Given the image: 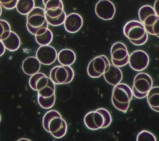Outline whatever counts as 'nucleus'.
I'll return each instance as SVG.
<instances>
[{"label":"nucleus","mask_w":159,"mask_h":141,"mask_svg":"<svg viewBox=\"0 0 159 141\" xmlns=\"http://www.w3.org/2000/svg\"><path fill=\"white\" fill-rule=\"evenodd\" d=\"M11 27L9 22L5 20L0 19V40H2L9 34Z\"/></svg>","instance_id":"27"},{"label":"nucleus","mask_w":159,"mask_h":141,"mask_svg":"<svg viewBox=\"0 0 159 141\" xmlns=\"http://www.w3.org/2000/svg\"><path fill=\"white\" fill-rule=\"evenodd\" d=\"M36 58L41 64L50 65L53 64L57 60V52L56 49L50 45H40L36 51Z\"/></svg>","instance_id":"12"},{"label":"nucleus","mask_w":159,"mask_h":141,"mask_svg":"<svg viewBox=\"0 0 159 141\" xmlns=\"http://www.w3.org/2000/svg\"><path fill=\"white\" fill-rule=\"evenodd\" d=\"M153 86L152 77L147 73L140 72L134 77L132 88V94L137 99H143L146 97L148 92Z\"/></svg>","instance_id":"6"},{"label":"nucleus","mask_w":159,"mask_h":141,"mask_svg":"<svg viewBox=\"0 0 159 141\" xmlns=\"http://www.w3.org/2000/svg\"><path fill=\"white\" fill-rule=\"evenodd\" d=\"M5 51H6V48L2 41L0 40V57L4 55V53H5Z\"/></svg>","instance_id":"31"},{"label":"nucleus","mask_w":159,"mask_h":141,"mask_svg":"<svg viewBox=\"0 0 159 141\" xmlns=\"http://www.w3.org/2000/svg\"><path fill=\"white\" fill-rule=\"evenodd\" d=\"M42 125L44 130L55 139L63 138L67 132L66 121L56 110H50L44 114Z\"/></svg>","instance_id":"1"},{"label":"nucleus","mask_w":159,"mask_h":141,"mask_svg":"<svg viewBox=\"0 0 159 141\" xmlns=\"http://www.w3.org/2000/svg\"><path fill=\"white\" fill-rule=\"evenodd\" d=\"M6 50L10 52L17 50L20 46V39L19 35L14 32L11 31L7 37L1 40Z\"/></svg>","instance_id":"20"},{"label":"nucleus","mask_w":159,"mask_h":141,"mask_svg":"<svg viewBox=\"0 0 159 141\" xmlns=\"http://www.w3.org/2000/svg\"><path fill=\"white\" fill-rule=\"evenodd\" d=\"M158 21L159 16L157 14H150L146 17L142 23L143 24L145 29L148 34L159 37L158 30Z\"/></svg>","instance_id":"16"},{"label":"nucleus","mask_w":159,"mask_h":141,"mask_svg":"<svg viewBox=\"0 0 159 141\" xmlns=\"http://www.w3.org/2000/svg\"><path fill=\"white\" fill-rule=\"evenodd\" d=\"M110 65V61L106 55L97 56L89 61L87 67L88 75L92 78H98L106 71Z\"/></svg>","instance_id":"8"},{"label":"nucleus","mask_w":159,"mask_h":141,"mask_svg":"<svg viewBox=\"0 0 159 141\" xmlns=\"http://www.w3.org/2000/svg\"><path fill=\"white\" fill-rule=\"evenodd\" d=\"M18 0H0V5L7 10L15 9Z\"/></svg>","instance_id":"30"},{"label":"nucleus","mask_w":159,"mask_h":141,"mask_svg":"<svg viewBox=\"0 0 159 141\" xmlns=\"http://www.w3.org/2000/svg\"><path fill=\"white\" fill-rule=\"evenodd\" d=\"M66 14L65 11L63 12V13L59 16L58 17L51 18L48 17H46V20L48 24V25H50L52 26H59L62 24H63V22L65 21V19L66 18Z\"/></svg>","instance_id":"28"},{"label":"nucleus","mask_w":159,"mask_h":141,"mask_svg":"<svg viewBox=\"0 0 159 141\" xmlns=\"http://www.w3.org/2000/svg\"><path fill=\"white\" fill-rule=\"evenodd\" d=\"M37 101L39 106L45 109L52 108L55 102V95L49 98H44L37 95Z\"/></svg>","instance_id":"25"},{"label":"nucleus","mask_w":159,"mask_h":141,"mask_svg":"<svg viewBox=\"0 0 159 141\" xmlns=\"http://www.w3.org/2000/svg\"><path fill=\"white\" fill-rule=\"evenodd\" d=\"M45 16L54 18L60 16L64 11L61 0H42Z\"/></svg>","instance_id":"14"},{"label":"nucleus","mask_w":159,"mask_h":141,"mask_svg":"<svg viewBox=\"0 0 159 141\" xmlns=\"http://www.w3.org/2000/svg\"><path fill=\"white\" fill-rule=\"evenodd\" d=\"M83 20L81 15L76 12H71L66 15L63 25L65 30L70 34L78 32L82 27Z\"/></svg>","instance_id":"13"},{"label":"nucleus","mask_w":159,"mask_h":141,"mask_svg":"<svg viewBox=\"0 0 159 141\" xmlns=\"http://www.w3.org/2000/svg\"><path fill=\"white\" fill-rule=\"evenodd\" d=\"M156 14V12L154 10V8L152 6L150 5L142 6V7H140L138 12L140 22H142L146 17L148 16L150 14Z\"/></svg>","instance_id":"26"},{"label":"nucleus","mask_w":159,"mask_h":141,"mask_svg":"<svg viewBox=\"0 0 159 141\" xmlns=\"http://www.w3.org/2000/svg\"><path fill=\"white\" fill-rule=\"evenodd\" d=\"M123 33L132 44L137 46L145 44L148 37L143 24L136 20L127 22L124 26Z\"/></svg>","instance_id":"5"},{"label":"nucleus","mask_w":159,"mask_h":141,"mask_svg":"<svg viewBox=\"0 0 159 141\" xmlns=\"http://www.w3.org/2000/svg\"><path fill=\"white\" fill-rule=\"evenodd\" d=\"M136 140L137 141H145V140L156 141L157 140L155 136L152 133L145 130H142L138 134Z\"/></svg>","instance_id":"29"},{"label":"nucleus","mask_w":159,"mask_h":141,"mask_svg":"<svg viewBox=\"0 0 159 141\" xmlns=\"http://www.w3.org/2000/svg\"><path fill=\"white\" fill-rule=\"evenodd\" d=\"M147 101L150 107L154 111L159 112V87L152 86L148 92Z\"/></svg>","instance_id":"21"},{"label":"nucleus","mask_w":159,"mask_h":141,"mask_svg":"<svg viewBox=\"0 0 159 141\" xmlns=\"http://www.w3.org/2000/svg\"><path fill=\"white\" fill-rule=\"evenodd\" d=\"M19 140H30L27 139H19Z\"/></svg>","instance_id":"32"},{"label":"nucleus","mask_w":159,"mask_h":141,"mask_svg":"<svg viewBox=\"0 0 159 141\" xmlns=\"http://www.w3.org/2000/svg\"><path fill=\"white\" fill-rule=\"evenodd\" d=\"M94 11L99 19L109 20L114 17L116 7L114 4L110 0H99L96 4Z\"/></svg>","instance_id":"11"},{"label":"nucleus","mask_w":159,"mask_h":141,"mask_svg":"<svg viewBox=\"0 0 159 141\" xmlns=\"http://www.w3.org/2000/svg\"><path fill=\"white\" fill-rule=\"evenodd\" d=\"M86 127L92 130L105 129L110 125L112 122L111 115L107 109L98 108L96 111L88 112L84 117Z\"/></svg>","instance_id":"4"},{"label":"nucleus","mask_w":159,"mask_h":141,"mask_svg":"<svg viewBox=\"0 0 159 141\" xmlns=\"http://www.w3.org/2000/svg\"><path fill=\"white\" fill-rule=\"evenodd\" d=\"M2 7L0 5V16H1V14H2Z\"/></svg>","instance_id":"33"},{"label":"nucleus","mask_w":159,"mask_h":141,"mask_svg":"<svg viewBox=\"0 0 159 141\" xmlns=\"http://www.w3.org/2000/svg\"><path fill=\"white\" fill-rule=\"evenodd\" d=\"M105 81L112 86H115L121 82L122 80V73L119 67L110 65L106 71L102 75Z\"/></svg>","instance_id":"15"},{"label":"nucleus","mask_w":159,"mask_h":141,"mask_svg":"<svg viewBox=\"0 0 159 141\" xmlns=\"http://www.w3.org/2000/svg\"><path fill=\"white\" fill-rule=\"evenodd\" d=\"M132 97V89L127 84L119 83L114 86L111 101L116 109L123 113H126Z\"/></svg>","instance_id":"3"},{"label":"nucleus","mask_w":159,"mask_h":141,"mask_svg":"<svg viewBox=\"0 0 159 141\" xmlns=\"http://www.w3.org/2000/svg\"><path fill=\"white\" fill-rule=\"evenodd\" d=\"M34 7V0H18L15 8L20 14L27 15Z\"/></svg>","instance_id":"22"},{"label":"nucleus","mask_w":159,"mask_h":141,"mask_svg":"<svg viewBox=\"0 0 159 141\" xmlns=\"http://www.w3.org/2000/svg\"><path fill=\"white\" fill-rule=\"evenodd\" d=\"M50 80V78L44 73L37 72L30 76L29 80V84L33 90L39 91L45 86Z\"/></svg>","instance_id":"18"},{"label":"nucleus","mask_w":159,"mask_h":141,"mask_svg":"<svg viewBox=\"0 0 159 141\" xmlns=\"http://www.w3.org/2000/svg\"><path fill=\"white\" fill-rule=\"evenodd\" d=\"M1 116L0 114V122H1Z\"/></svg>","instance_id":"34"},{"label":"nucleus","mask_w":159,"mask_h":141,"mask_svg":"<svg viewBox=\"0 0 159 141\" xmlns=\"http://www.w3.org/2000/svg\"><path fill=\"white\" fill-rule=\"evenodd\" d=\"M111 57L113 65L119 68L126 65L129 57L126 45L121 42H115L111 48Z\"/></svg>","instance_id":"9"},{"label":"nucleus","mask_w":159,"mask_h":141,"mask_svg":"<svg viewBox=\"0 0 159 141\" xmlns=\"http://www.w3.org/2000/svg\"><path fill=\"white\" fill-rule=\"evenodd\" d=\"M41 63L38 59L33 56L27 57L24 60L22 63V69L24 73L27 75L31 76L39 71Z\"/></svg>","instance_id":"17"},{"label":"nucleus","mask_w":159,"mask_h":141,"mask_svg":"<svg viewBox=\"0 0 159 141\" xmlns=\"http://www.w3.org/2000/svg\"><path fill=\"white\" fill-rule=\"evenodd\" d=\"M57 58L61 65L71 66L76 61V54L71 49L63 48L57 53Z\"/></svg>","instance_id":"19"},{"label":"nucleus","mask_w":159,"mask_h":141,"mask_svg":"<svg viewBox=\"0 0 159 141\" xmlns=\"http://www.w3.org/2000/svg\"><path fill=\"white\" fill-rule=\"evenodd\" d=\"M34 36L36 42L39 45H49L53 40V34L48 28H47L42 34Z\"/></svg>","instance_id":"23"},{"label":"nucleus","mask_w":159,"mask_h":141,"mask_svg":"<svg viewBox=\"0 0 159 141\" xmlns=\"http://www.w3.org/2000/svg\"><path fill=\"white\" fill-rule=\"evenodd\" d=\"M74 70L70 66H55L52 68L49 78L56 84H68L74 78Z\"/></svg>","instance_id":"7"},{"label":"nucleus","mask_w":159,"mask_h":141,"mask_svg":"<svg viewBox=\"0 0 159 141\" xmlns=\"http://www.w3.org/2000/svg\"><path fill=\"white\" fill-rule=\"evenodd\" d=\"M37 93L38 95L44 98H49L55 95V84L50 79L48 83Z\"/></svg>","instance_id":"24"},{"label":"nucleus","mask_w":159,"mask_h":141,"mask_svg":"<svg viewBox=\"0 0 159 141\" xmlns=\"http://www.w3.org/2000/svg\"><path fill=\"white\" fill-rule=\"evenodd\" d=\"M26 16V27L32 35L41 34L48 28L45 12L43 7L35 6Z\"/></svg>","instance_id":"2"},{"label":"nucleus","mask_w":159,"mask_h":141,"mask_svg":"<svg viewBox=\"0 0 159 141\" xmlns=\"http://www.w3.org/2000/svg\"><path fill=\"white\" fill-rule=\"evenodd\" d=\"M128 63L133 70L142 71L148 66L149 57L145 51L137 50L132 52L129 55Z\"/></svg>","instance_id":"10"}]
</instances>
